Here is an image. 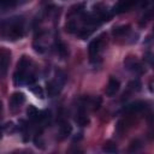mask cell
Wrapping results in <instances>:
<instances>
[{
	"instance_id": "6da1fadb",
	"label": "cell",
	"mask_w": 154,
	"mask_h": 154,
	"mask_svg": "<svg viewBox=\"0 0 154 154\" xmlns=\"http://www.w3.org/2000/svg\"><path fill=\"white\" fill-rule=\"evenodd\" d=\"M0 30L7 40H19L24 36V20L22 17L11 18L7 22H2Z\"/></svg>"
},
{
	"instance_id": "7a4b0ae2",
	"label": "cell",
	"mask_w": 154,
	"mask_h": 154,
	"mask_svg": "<svg viewBox=\"0 0 154 154\" xmlns=\"http://www.w3.org/2000/svg\"><path fill=\"white\" fill-rule=\"evenodd\" d=\"M30 59L25 55H23L20 58V60L17 64V69L13 76V81L16 85H22V84H26V81L29 78V76H31L32 73L29 72V67H30Z\"/></svg>"
},
{
	"instance_id": "3957f363",
	"label": "cell",
	"mask_w": 154,
	"mask_h": 154,
	"mask_svg": "<svg viewBox=\"0 0 154 154\" xmlns=\"http://www.w3.org/2000/svg\"><path fill=\"white\" fill-rule=\"evenodd\" d=\"M64 82H65V75L63 72H58L57 73V78L47 83V95L49 97H53L57 94H59Z\"/></svg>"
},
{
	"instance_id": "277c9868",
	"label": "cell",
	"mask_w": 154,
	"mask_h": 154,
	"mask_svg": "<svg viewBox=\"0 0 154 154\" xmlns=\"http://www.w3.org/2000/svg\"><path fill=\"white\" fill-rule=\"evenodd\" d=\"M103 42V35L97 36L96 38H94L90 43H89V57L91 61H95L96 58L99 57V53L101 51V46Z\"/></svg>"
},
{
	"instance_id": "5b68a950",
	"label": "cell",
	"mask_w": 154,
	"mask_h": 154,
	"mask_svg": "<svg viewBox=\"0 0 154 154\" xmlns=\"http://www.w3.org/2000/svg\"><path fill=\"white\" fill-rule=\"evenodd\" d=\"M11 61V53L6 49L0 51V77L5 76Z\"/></svg>"
},
{
	"instance_id": "8992f818",
	"label": "cell",
	"mask_w": 154,
	"mask_h": 154,
	"mask_svg": "<svg viewBox=\"0 0 154 154\" xmlns=\"http://www.w3.org/2000/svg\"><path fill=\"white\" fill-rule=\"evenodd\" d=\"M24 102H25V95H24L23 93H20V91L13 93V94L11 95V97H10V101H8L10 108H11L12 111L20 108V106H22Z\"/></svg>"
},
{
	"instance_id": "52a82bcc",
	"label": "cell",
	"mask_w": 154,
	"mask_h": 154,
	"mask_svg": "<svg viewBox=\"0 0 154 154\" xmlns=\"http://www.w3.org/2000/svg\"><path fill=\"white\" fill-rule=\"evenodd\" d=\"M137 0H119L118 4L114 6L113 8V12L114 13H124L126 11H129L130 8H132L135 5H136Z\"/></svg>"
},
{
	"instance_id": "ba28073f",
	"label": "cell",
	"mask_w": 154,
	"mask_h": 154,
	"mask_svg": "<svg viewBox=\"0 0 154 154\" xmlns=\"http://www.w3.org/2000/svg\"><path fill=\"white\" fill-rule=\"evenodd\" d=\"M124 65L128 70L132 71V72H136V73H141L143 71V67H142V64L136 59V58H132V57H128L124 61Z\"/></svg>"
},
{
	"instance_id": "9c48e42d",
	"label": "cell",
	"mask_w": 154,
	"mask_h": 154,
	"mask_svg": "<svg viewBox=\"0 0 154 154\" xmlns=\"http://www.w3.org/2000/svg\"><path fill=\"white\" fill-rule=\"evenodd\" d=\"M119 88H120V82L116 77H109L108 83H107V87H106V95L107 96L116 95L118 93Z\"/></svg>"
},
{
	"instance_id": "30bf717a",
	"label": "cell",
	"mask_w": 154,
	"mask_h": 154,
	"mask_svg": "<svg viewBox=\"0 0 154 154\" xmlns=\"http://www.w3.org/2000/svg\"><path fill=\"white\" fill-rule=\"evenodd\" d=\"M146 102L144 101H135L130 105H128L125 108H124V112L126 113H130V114H135V113H140L142 112L143 109H146Z\"/></svg>"
},
{
	"instance_id": "8fae6325",
	"label": "cell",
	"mask_w": 154,
	"mask_h": 154,
	"mask_svg": "<svg viewBox=\"0 0 154 154\" xmlns=\"http://www.w3.org/2000/svg\"><path fill=\"white\" fill-rule=\"evenodd\" d=\"M76 123L79 125V126H85L89 124V118L87 117V114L84 113V107L83 105L79 106V109H78V113H77V117H76Z\"/></svg>"
},
{
	"instance_id": "7c38bea8",
	"label": "cell",
	"mask_w": 154,
	"mask_h": 154,
	"mask_svg": "<svg viewBox=\"0 0 154 154\" xmlns=\"http://www.w3.org/2000/svg\"><path fill=\"white\" fill-rule=\"evenodd\" d=\"M72 132V126L70 125V123L63 120L60 123V126H59V135H60V138H66L67 136H70Z\"/></svg>"
},
{
	"instance_id": "4fadbf2b",
	"label": "cell",
	"mask_w": 154,
	"mask_h": 154,
	"mask_svg": "<svg viewBox=\"0 0 154 154\" xmlns=\"http://www.w3.org/2000/svg\"><path fill=\"white\" fill-rule=\"evenodd\" d=\"M55 47H57V52H58V54H59L60 57L65 58V57L67 55V46H66L59 37L55 38Z\"/></svg>"
},
{
	"instance_id": "5bb4252c",
	"label": "cell",
	"mask_w": 154,
	"mask_h": 154,
	"mask_svg": "<svg viewBox=\"0 0 154 154\" xmlns=\"http://www.w3.org/2000/svg\"><path fill=\"white\" fill-rule=\"evenodd\" d=\"M129 30H130L129 25H120V26L114 28L113 31H112V34H113L116 37H119V36H124L125 34H128Z\"/></svg>"
},
{
	"instance_id": "9a60e30c",
	"label": "cell",
	"mask_w": 154,
	"mask_h": 154,
	"mask_svg": "<svg viewBox=\"0 0 154 154\" xmlns=\"http://www.w3.org/2000/svg\"><path fill=\"white\" fill-rule=\"evenodd\" d=\"M30 87V90L34 93V95L38 99H43L45 97V93H43V89L40 87V85H29Z\"/></svg>"
},
{
	"instance_id": "2e32d148",
	"label": "cell",
	"mask_w": 154,
	"mask_h": 154,
	"mask_svg": "<svg viewBox=\"0 0 154 154\" xmlns=\"http://www.w3.org/2000/svg\"><path fill=\"white\" fill-rule=\"evenodd\" d=\"M16 4H17V0H0V8L7 10L16 6Z\"/></svg>"
},
{
	"instance_id": "e0dca14e",
	"label": "cell",
	"mask_w": 154,
	"mask_h": 154,
	"mask_svg": "<svg viewBox=\"0 0 154 154\" xmlns=\"http://www.w3.org/2000/svg\"><path fill=\"white\" fill-rule=\"evenodd\" d=\"M102 150H103V152H106V153H116V152H117V146H116L113 142L108 141V142H106V143H105V146H103Z\"/></svg>"
},
{
	"instance_id": "ac0fdd59",
	"label": "cell",
	"mask_w": 154,
	"mask_h": 154,
	"mask_svg": "<svg viewBox=\"0 0 154 154\" xmlns=\"http://www.w3.org/2000/svg\"><path fill=\"white\" fill-rule=\"evenodd\" d=\"M140 87H141V83H140V81H132L131 83H130V85H129V89L130 90H140Z\"/></svg>"
},
{
	"instance_id": "d6986e66",
	"label": "cell",
	"mask_w": 154,
	"mask_h": 154,
	"mask_svg": "<svg viewBox=\"0 0 154 154\" xmlns=\"http://www.w3.org/2000/svg\"><path fill=\"white\" fill-rule=\"evenodd\" d=\"M140 147H141V144L136 141V143L134 142L132 144H131V147H130V149H129V152H136V150H138L140 149Z\"/></svg>"
},
{
	"instance_id": "ffe728a7",
	"label": "cell",
	"mask_w": 154,
	"mask_h": 154,
	"mask_svg": "<svg viewBox=\"0 0 154 154\" xmlns=\"http://www.w3.org/2000/svg\"><path fill=\"white\" fill-rule=\"evenodd\" d=\"M2 131H4V126H1V128H0V138L2 137Z\"/></svg>"
},
{
	"instance_id": "44dd1931",
	"label": "cell",
	"mask_w": 154,
	"mask_h": 154,
	"mask_svg": "<svg viewBox=\"0 0 154 154\" xmlns=\"http://www.w3.org/2000/svg\"><path fill=\"white\" fill-rule=\"evenodd\" d=\"M0 108H1V102H0Z\"/></svg>"
}]
</instances>
